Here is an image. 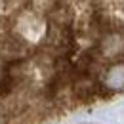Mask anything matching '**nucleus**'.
Masks as SVG:
<instances>
[{"instance_id": "obj_1", "label": "nucleus", "mask_w": 124, "mask_h": 124, "mask_svg": "<svg viewBox=\"0 0 124 124\" xmlns=\"http://www.w3.org/2000/svg\"><path fill=\"white\" fill-rule=\"evenodd\" d=\"M2 8L0 124H46L124 92V2Z\"/></svg>"}]
</instances>
